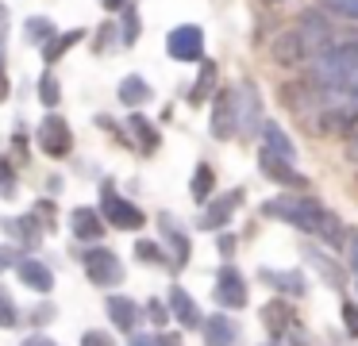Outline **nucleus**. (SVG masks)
Masks as SVG:
<instances>
[{"label":"nucleus","instance_id":"40","mask_svg":"<svg viewBox=\"0 0 358 346\" xmlns=\"http://www.w3.org/2000/svg\"><path fill=\"white\" fill-rule=\"evenodd\" d=\"M108 38H116V27H101V38H96V50H108Z\"/></svg>","mask_w":358,"mask_h":346},{"label":"nucleus","instance_id":"5","mask_svg":"<svg viewBox=\"0 0 358 346\" xmlns=\"http://www.w3.org/2000/svg\"><path fill=\"white\" fill-rule=\"evenodd\" d=\"M270 58L278 62V66H301V62L316 58V46H312V38L304 35L301 27H293V31H281V35L273 38Z\"/></svg>","mask_w":358,"mask_h":346},{"label":"nucleus","instance_id":"35","mask_svg":"<svg viewBox=\"0 0 358 346\" xmlns=\"http://www.w3.org/2000/svg\"><path fill=\"white\" fill-rule=\"evenodd\" d=\"M147 319L158 323V327H166V319H170V304H162V300H147Z\"/></svg>","mask_w":358,"mask_h":346},{"label":"nucleus","instance_id":"9","mask_svg":"<svg viewBox=\"0 0 358 346\" xmlns=\"http://www.w3.org/2000/svg\"><path fill=\"white\" fill-rule=\"evenodd\" d=\"M39 146H43V154H50V158H66V154L73 150L70 123H66L62 115H47V120L39 123Z\"/></svg>","mask_w":358,"mask_h":346},{"label":"nucleus","instance_id":"22","mask_svg":"<svg viewBox=\"0 0 358 346\" xmlns=\"http://www.w3.org/2000/svg\"><path fill=\"white\" fill-rule=\"evenodd\" d=\"M189 192H193V200H201V204L212 200V192H216V173H212L208 161H201V166L193 169V185H189Z\"/></svg>","mask_w":358,"mask_h":346},{"label":"nucleus","instance_id":"21","mask_svg":"<svg viewBox=\"0 0 358 346\" xmlns=\"http://www.w3.org/2000/svg\"><path fill=\"white\" fill-rule=\"evenodd\" d=\"M262 277H266V281H273V289L285 292V296H304V292H308V281H304L301 269H289V273H270V269H266Z\"/></svg>","mask_w":358,"mask_h":346},{"label":"nucleus","instance_id":"29","mask_svg":"<svg viewBox=\"0 0 358 346\" xmlns=\"http://www.w3.org/2000/svg\"><path fill=\"white\" fill-rule=\"evenodd\" d=\"M58 96H62V89H58L55 73H43V77H39V100H43L47 108H55V104H58Z\"/></svg>","mask_w":358,"mask_h":346},{"label":"nucleus","instance_id":"46","mask_svg":"<svg viewBox=\"0 0 358 346\" xmlns=\"http://www.w3.org/2000/svg\"><path fill=\"white\" fill-rule=\"evenodd\" d=\"M101 4L108 8V12H124V8H127V0H101Z\"/></svg>","mask_w":358,"mask_h":346},{"label":"nucleus","instance_id":"43","mask_svg":"<svg viewBox=\"0 0 358 346\" xmlns=\"http://www.w3.org/2000/svg\"><path fill=\"white\" fill-rule=\"evenodd\" d=\"M235 250V235H220V254H231Z\"/></svg>","mask_w":358,"mask_h":346},{"label":"nucleus","instance_id":"13","mask_svg":"<svg viewBox=\"0 0 358 346\" xmlns=\"http://www.w3.org/2000/svg\"><path fill=\"white\" fill-rule=\"evenodd\" d=\"M170 315L181 323V327H189V331H193V327H204L201 308H196V300L189 296L181 284H173V289H170Z\"/></svg>","mask_w":358,"mask_h":346},{"label":"nucleus","instance_id":"12","mask_svg":"<svg viewBox=\"0 0 358 346\" xmlns=\"http://www.w3.org/2000/svg\"><path fill=\"white\" fill-rule=\"evenodd\" d=\"M243 204V192L239 189H231L227 196H220V200H208V208H204V215H201V227L204 231H220L227 219H231V212Z\"/></svg>","mask_w":358,"mask_h":346},{"label":"nucleus","instance_id":"36","mask_svg":"<svg viewBox=\"0 0 358 346\" xmlns=\"http://www.w3.org/2000/svg\"><path fill=\"white\" fill-rule=\"evenodd\" d=\"M81 346H116V338L104 335V331H85V335H81Z\"/></svg>","mask_w":358,"mask_h":346},{"label":"nucleus","instance_id":"14","mask_svg":"<svg viewBox=\"0 0 358 346\" xmlns=\"http://www.w3.org/2000/svg\"><path fill=\"white\" fill-rule=\"evenodd\" d=\"M104 227H108V223H104V215L96 212V208H73L70 212V231L78 238H85V243H96V238L104 235Z\"/></svg>","mask_w":358,"mask_h":346},{"label":"nucleus","instance_id":"24","mask_svg":"<svg viewBox=\"0 0 358 346\" xmlns=\"http://www.w3.org/2000/svg\"><path fill=\"white\" fill-rule=\"evenodd\" d=\"M316 235L324 238L327 246H347V231H343L339 215L327 212V208H324V215H320V223H316Z\"/></svg>","mask_w":358,"mask_h":346},{"label":"nucleus","instance_id":"11","mask_svg":"<svg viewBox=\"0 0 358 346\" xmlns=\"http://www.w3.org/2000/svg\"><path fill=\"white\" fill-rule=\"evenodd\" d=\"M204 343L208 346H239V323L231 319V315H208L204 319Z\"/></svg>","mask_w":358,"mask_h":346},{"label":"nucleus","instance_id":"18","mask_svg":"<svg viewBox=\"0 0 358 346\" xmlns=\"http://www.w3.org/2000/svg\"><path fill=\"white\" fill-rule=\"evenodd\" d=\"M262 146H266V150H273V154H281V158H289V161L296 158L293 138H289L278 123H262Z\"/></svg>","mask_w":358,"mask_h":346},{"label":"nucleus","instance_id":"34","mask_svg":"<svg viewBox=\"0 0 358 346\" xmlns=\"http://www.w3.org/2000/svg\"><path fill=\"white\" fill-rule=\"evenodd\" d=\"M339 315H343V327H347V335H350V338H358V304H350V300H343Z\"/></svg>","mask_w":358,"mask_h":346},{"label":"nucleus","instance_id":"3","mask_svg":"<svg viewBox=\"0 0 358 346\" xmlns=\"http://www.w3.org/2000/svg\"><path fill=\"white\" fill-rule=\"evenodd\" d=\"M81 266H85L89 281L101 284V289L124 281V266H120L116 250H108V246H89V250H81Z\"/></svg>","mask_w":358,"mask_h":346},{"label":"nucleus","instance_id":"27","mask_svg":"<svg viewBox=\"0 0 358 346\" xmlns=\"http://www.w3.org/2000/svg\"><path fill=\"white\" fill-rule=\"evenodd\" d=\"M162 231H166V238H170V246H173V266L181 269V266H185V261H189V238L181 235V231L173 227L170 219H162Z\"/></svg>","mask_w":358,"mask_h":346},{"label":"nucleus","instance_id":"17","mask_svg":"<svg viewBox=\"0 0 358 346\" xmlns=\"http://www.w3.org/2000/svg\"><path fill=\"white\" fill-rule=\"evenodd\" d=\"M4 231H8L12 238H20L24 246H35L47 227L39 223V215H20V219H4Z\"/></svg>","mask_w":358,"mask_h":346},{"label":"nucleus","instance_id":"28","mask_svg":"<svg viewBox=\"0 0 358 346\" xmlns=\"http://www.w3.org/2000/svg\"><path fill=\"white\" fill-rule=\"evenodd\" d=\"M120 43H124V46H135V43H139V12H135L131 4L124 8V27H120Z\"/></svg>","mask_w":358,"mask_h":346},{"label":"nucleus","instance_id":"15","mask_svg":"<svg viewBox=\"0 0 358 346\" xmlns=\"http://www.w3.org/2000/svg\"><path fill=\"white\" fill-rule=\"evenodd\" d=\"M16 273H20V281H24L27 289H35V292H50V289H55V273H50L43 261H35V258H20L16 261Z\"/></svg>","mask_w":358,"mask_h":346},{"label":"nucleus","instance_id":"30","mask_svg":"<svg viewBox=\"0 0 358 346\" xmlns=\"http://www.w3.org/2000/svg\"><path fill=\"white\" fill-rule=\"evenodd\" d=\"M0 196H16V169L4 154H0Z\"/></svg>","mask_w":358,"mask_h":346},{"label":"nucleus","instance_id":"8","mask_svg":"<svg viewBox=\"0 0 358 346\" xmlns=\"http://www.w3.org/2000/svg\"><path fill=\"white\" fill-rule=\"evenodd\" d=\"M216 304L224 308V312H239V308H247V281H243V273L235 266H224L216 273Z\"/></svg>","mask_w":358,"mask_h":346},{"label":"nucleus","instance_id":"44","mask_svg":"<svg viewBox=\"0 0 358 346\" xmlns=\"http://www.w3.org/2000/svg\"><path fill=\"white\" fill-rule=\"evenodd\" d=\"M24 346H55V343L47 335H31V338H24Z\"/></svg>","mask_w":358,"mask_h":346},{"label":"nucleus","instance_id":"26","mask_svg":"<svg viewBox=\"0 0 358 346\" xmlns=\"http://www.w3.org/2000/svg\"><path fill=\"white\" fill-rule=\"evenodd\" d=\"M24 35H27V43H39V46H47L50 38L58 35V31H55V23H50V20H43V15H31V20L24 23Z\"/></svg>","mask_w":358,"mask_h":346},{"label":"nucleus","instance_id":"7","mask_svg":"<svg viewBox=\"0 0 358 346\" xmlns=\"http://www.w3.org/2000/svg\"><path fill=\"white\" fill-rule=\"evenodd\" d=\"M166 54L173 62H204V31L196 23H181L166 35Z\"/></svg>","mask_w":358,"mask_h":346},{"label":"nucleus","instance_id":"32","mask_svg":"<svg viewBox=\"0 0 358 346\" xmlns=\"http://www.w3.org/2000/svg\"><path fill=\"white\" fill-rule=\"evenodd\" d=\"M135 254H139V261H150V266H162V261H166V258H162L166 250H162L158 243H147V238H143V243L135 246Z\"/></svg>","mask_w":358,"mask_h":346},{"label":"nucleus","instance_id":"10","mask_svg":"<svg viewBox=\"0 0 358 346\" xmlns=\"http://www.w3.org/2000/svg\"><path fill=\"white\" fill-rule=\"evenodd\" d=\"M258 158H262V173L270 177L273 185H285V189H301V192L308 189V177L296 173L293 161H289V158H281V154L266 150V146H262V154H258Z\"/></svg>","mask_w":358,"mask_h":346},{"label":"nucleus","instance_id":"1","mask_svg":"<svg viewBox=\"0 0 358 346\" xmlns=\"http://www.w3.org/2000/svg\"><path fill=\"white\" fill-rule=\"evenodd\" d=\"M262 212H266V215H273V219H285V223H293V227L312 231V235H316V223H320V215H324V208H320L312 196H304V192H301V196H278V200H266Z\"/></svg>","mask_w":358,"mask_h":346},{"label":"nucleus","instance_id":"33","mask_svg":"<svg viewBox=\"0 0 358 346\" xmlns=\"http://www.w3.org/2000/svg\"><path fill=\"white\" fill-rule=\"evenodd\" d=\"M324 8L343 15V20H358V0H324Z\"/></svg>","mask_w":358,"mask_h":346},{"label":"nucleus","instance_id":"23","mask_svg":"<svg viewBox=\"0 0 358 346\" xmlns=\"http://www.w3.org/2000/svg\"><path fill=\"white\" fill-rule=\"evenodd\" d=\"M127 127H131V135H135V143H139L143 154H155L158 150V143H162V138H158V131H155V123H150V120L131 115V123H127Z\"/></svg>","mask_w":358,"mask_h":346},{"label":"nucleus","instance_id":"47","mask_svg":"<svg viewBox=\"0 0 358 346\" xmlns=\"http://www.w3.org/2000/svg\"><path fill=\"white\" fill-rule=\"evenodd\" d=\"M8 266H12V250H0V273H4Z\"/></svg>","mask_w":358,"mask_h":346},{"label":"nucleus","instance_id":"37","mask_svg":"<svg viewBox=\"0 0 358 346\" xmlns=\"http://www.w3.org/2000/svg\"><path fill=\"white\" fill-rule=\"evenodd\" d=\"M347 261H350V269L358 273V231H347Z\"/></svg>","mask_w":358,"mask_h":346},{"label":"nucleus","instance_id":"6","mask_svg":"<svg viewBox=\"0 0 358 346\" xmlns=\"http://www.w3.org/2000/svg\"><path fill=\"white\" fill-rule=\"evenodd\" d=\"M216 104H212V138H231L235 131L243 127V115H239V89H220Z\"/></svg>","mask_w":358,"mask_h":346},{"label":"nucleus","instance_id":"45","mask_svg":"<svg viewBox=\"0 0 358 346\" xmlns=\"http://www.w3.org/2000/svg\"><path fill=\"white\" fill-rule=\"evenodd\" d=\"M158 343H162V346H185V343H181V335H158Z\"/></svg>","mask_w":358,"mask_h":346},{"label":"nucleus","instance_id":"39","mask_svg":"<svg viewBox=\"0 0 358 346\" xmlns=\"http://www.w3.org/2000/svg\"><path fill=\"white\" fill-rule=\"evenodd\" d=\"M50 319H55V308H50V304H39V308L31 312V323H35V327H43V323H50Z\"/></svg>","mask_w":358,"mask_h":346},{"label":"nucleus","instance_id":"25","mask_svg":"<svg viewBox=\"0 0 358 346\" xmlns=\"http://www.w3.org/2000/svg\"><path fill=\"white\" fill-rule=\"evenodd\" d=\"M212 89H216V66H212V62H201V77H196V85L189 89V104L193 108L204 104Z\"/></svg>","mask_w":358,"mask_h":346},{"label":"nucleus","instance_id":"2","mask_svg":"<svg viewBox=\"0 0 358 346\" xmlns=\"http://www.w3.org/2000/svg\"><path fill=\"white\" fill-rule=\"evenodd\" d=\"M262 323L266 331H270L278 343H293V346H308V331L301 327V319H296V312L285 304V300H270V304L262 308Z\"/></svg>","mask_w":358,"mask_h":346},{"label":"nucleus","instance_id":"38","mask_svg":"<svg viewBox=\"0 0 358 346\" xmlns=\"http://www.w3.org/2000/svg\"><path fill=\"white\" fill-rule=\"evenodd\" d=\"M35 215L47 219V227H55V200H39V204H35Z\"/></svg>","mask_w":358,"mask_h":346},{"label":"nucleus","instance_id":"41","mask_svg":"<svg viewBox=\"0 0 358 346\" xmlns=\"http://www.w3.org/2000/svg\"><path fill=\"white\" fill-rule=\"evenodd\" d=\"M131 346H162L158 335H131Z\"/></svg>","mask_w":358,"mask_h":346},{"label":"nucleus","instance_id":"4","mask_svg":"<svg viewBox=\"0 0 358 346\" xmlns=\"http://www.w3.org/2000/svg\"><path fill=\"white\" fill-rule=\"evenodd\" d=\"M101 215H104V223H112V227H120V231H139L143 223H147V215H143L131 200L120 196L112 185L101 189Z\"/></svg>","mask_w":358,"mask_h":346},{"label":"nucleus","instance_id":"31","mask_svg":"<svg viewBox=\"0 0 358 346\" xmlns=\"http://www.w3.org/2000/svg\"><path fill=\"white\" fill-rule=\"evenodd\" d=\"M16 323H20V312L12 304V296L4 292V284H0V327H16Z\"/></svg>","mask_w":358,"mask_h":346},{"label":"nucleus","instance_id":"48","mask_svg":"<svg viewBox=\"0 0 358 346\" xmlns=\"http://www.w3.org/2000/svg\"><path fill=\"white\" fill-rule=\"evenodd\" d=\"M266 346H278V343H266Z\"/></svg>","mask_w":358,"mask_h":346},{"label":"nucleus","instance_id":"20","mask_svg":"<svg viewBox=\"0 0 358 346\" xmlns=\"http://www.w3.org/2000/svg\"><path fill=\"white\" fill-rule=\"evenodd\" d=\"M81 38H85V31H81V27L66 31V35H55V38H50L47 46H43V62H47V66H55V62L62 58L66 50H73V46L81 43Z\"/></svg>","mask_w":358,"mask_h":346},{"label":"nucleus","instance_id":"19","mask_svg":"<svg viewBox=\"0 0 358 346\" xmlns=\"http://www.w3.org/2000/svg\"><path fill=\"white\" fill-rule=\"evenodd\" d=\"M155 96V92H150V85L143 81V77H124V81H120V104H127V108H139V104H147V100Z\"/></svg>","mask_w":358,"mask_h":346},{"label":"nucleus","instance_id":"42","mask_svg":"<svg viewBox=\"0 0 358 346\" xmlns=\"http://www.w3.org/2000/svg\"><path fill=\"white\" fill-rule=\"evenodd\" d=\"M8 100V73H4V62H0V104Z\"/></svg>","mask_w":358,"mask_h":346},{"label":"nucleus","instance_id":"16","mask_svg":"<svg viewBox=\"0 0 358 346\" xmlns=\"http://www.w3.org/2000/svg\"><path fill=\"white\" fill-rule=\"evenodd\" d=\"M108 319L116 323L120 331H135L139 323V304L131 296H108Z\"/></svg>","mask_w":358,"mask_h":346}]
</instances>
